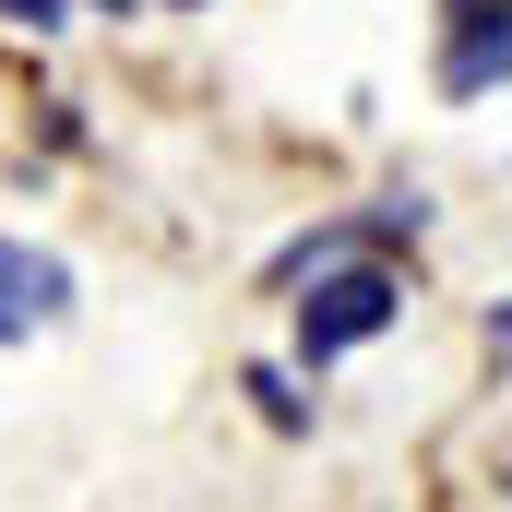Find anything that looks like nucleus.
Wrapping results in <instances>:
<instances>
[{"label": "nucleus", "mask_w": 512, "mask_h": 512, "mask_svg": "<svg viewBox=\"0 0 512 512\" xmlns=\"http://www.w3.org/2000/svg\"><path fill=\"white\" fill-rule=\"evenodd\" d=\"M489 346H501V358H512V298H501V310H489Z\"/></svg>", "instance_id": "nucleus-5"}, {"label": "nucleus", "mask_w": 512, "mask_h": 512, "mask_svg": "<svg viewBox=\"0 0 512 512\" xmlns=\"http://www.w3.org/2000/svg\"><path fill=\"white\" fill-rule=\"evenodd\" d=\"M441 24H453V36H441V84H453V96H489L512 72V0H453Z\"/></svg>", "instance_id": "nucleus-2"}, {"label": "nucleus", "mask_w": 512, "mask_h": 512, "mask_svg": "<svg viewBox=\"0 0 512 512\" xmlns=\"http://www.w3.org/2000/svg\"><path fill=\"white\" fill-rule=\"evenodd\" d=\"M0 24H36V36H48V24H60V0H0Z\"/></svg>", "instance_id": "nucleus-4"}, {"label": "nucleus", "mask_w": 512, "mask_h": 512, "mask_svg": "<svg viewBox=\"0 0 512 512\" xmlns=\"http://www.w3.org/2000/svg\"><path fill=\"white\" fill-rule=\"evenodd\" d=\"M60 298H72V274H60V262L24 251V239H0V346H12V334H36Z\"/></svg>", "instance_id": "nucleus-3"}, {"label": "nucleus", "mask_w": 512, "mask_h": 512, "mask_svg": "<svg viewBox=\"0 0 512 512\" xmlns=\"http://www.w3.org/2000/svg\"><path fill=\"white\" fill-rule=\"evenodd\" d=\"M96 12H131V0H96Z\"/></svg>", "instance_id": "nucleus-6"}, {"label": "nucleus", "mask_w": 512, "mask_h": 512, "mask_svg": "<svg viewBox=\"0 0 512 512\" xmlns=\"http://www.w3.org/2000/svg\"><path fill=\"white\" fill-rule=\"evenodd\" d=\"M393 310H405V286H393L382 262H322V274H310V298H298V358L322 370V358L370 346Z\"/></svg>", "instance_id": "nucleus-1"}]
</instances>
